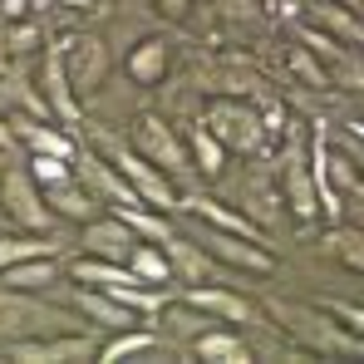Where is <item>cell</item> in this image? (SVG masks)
Segmentation results:
<instances>
[{"label": "cell", "instance_id": "1", "mask_svg": "<svg viewBox=\"0 0 364 364\" xmlns=\"http://www.w3.org/2000/svg\"><path fill=\"white\" fill-rule=\"evenodd\" d=\"M266 310L276 315V325L301 345V355H310V360H320V355H364V340L330 315V305L315 310V305H296V301H271Z\"/></svg>", "mask_w": 364, "mask_h": 364}, {"label": "cell", "instance_id": "2", "mask_svg": "<svg viewBox=\"0 0 364 364\" xmlns=\"http://www.w3.org/2000/svg\"><path fill=\"white\" fill-rule=\"evenodd\" d=\"M202 123L222 138L227 153H242V158L261 153V148L271 143V123H266V114H261L256 104H246V99H212L207 114H202Z\"/></svg>", "mask_w": 364, "mask_h": 364}, {"label": "cell", "instance_id": "3", "mask_svg": "<svg viewBox=\"0 0 364 364\" xmlns=\"http://www.w3.org/2000/svg\"><path fill=\"white\" fill-rule=\"evenodd\" d=\"M104 153L114 158V168H119L123 178H128V187H133V192H138V197H143L148 207H158V212H168V217H173V212L182 207V197H178V182L168 178V173H163L158 163H148V158H143V153H138L133 143H119V138H104Z\"/></svg>", "mask_w": 364, "mask_h": 364}, {"label": "cell", "instance_id": "4", "mask_svg": "<svg viewBox=\"0 0 364 364\" xmlns=\"http://www.w3.org/2000/svg\"><path fill=\"white\" fill-rule=\"evenodd\" d=\"M128 143H133L148 163H158L173 182H182V178H192V173H197V168H192L187 143L173 133V123L163 119V114H138L133 128H128Z\"/></svg>", "mask_w": 364, "mask_h": 364}, {"label": "cell", "instance_id": "5", "mask_svg": "<svg viewBox=\"0 0 364 364\" xmlns=\"http://www.w3.org/2000/svg\"><path fill=\"white\" fill-rule=\"evenodd\" d=\"M64 330V315L55 305L35 301V291H10L0 286V350L15 340H35V335H55Z\"/></svg>", "mask_w": 364, "mask_h": 364}, {"label": "cell", "instance_id": "6", "mask_svg": "<svg viewBox=\"0 0 364 364\" xmlns=\"http://www.w3.org/2000/svg\"><path fill=\"white\" fill-rule=\"evenodd\" d=\"M0 212L20 232H50L60 222L50 212V202H45V187L30 178V168H5L0 173Z\"/></svg>", "mask_w": 364, "mask_h": 364}, {"label": "cell", "instance_id": "7", "mask_svg": "<svg viewBox=\"0 0 364 364\" xmlns=\"http://www.w3.org/2000/svg\"><path fill=\"white\" fill-rule=\"evenodd\" d=\"M192 237L207 246V251H212L227 271H242V276H271V271L281 266V261H276V251H271L266 242H251V237L222 232V227H207V222H202Z\"/></svg>", "mask_w": 364, "mask_h": 364}, {"label": "cell", "instance_id": "8", "mask_svg": "<svg viewBox=\"0 0 364 364\" xmlns=\"http://www.w3.org/2000/svg\"><path fill=\"white\" fill-rule=\"evenodd\" d=\"M0 360H20V364H84V360H99V340L94 335H35V340H15L0 350Z\"/></svg>", "mask_w": 364, "mask_h": 364}, {"label": "cell", "instance_id": "9", "mask_svg": "<svg viewBox=\"0 0 364 364\" xmlns=\"http://www.w3.org/2000/svg\"><path fill=\"white\" fill-rule=\"evenodd\" d=\"M60 55H64V74H69L79 99L99 94L109 84V45L99 35H69V40H60Z\"/></svg>", "mask_w": 364, "mask_h": 364}, {"label": "cell", "instance_id": "10", "mask_svg": "<svg viewBox=\"0 0 364 364\" xmlns=\"http://www.w3.org/2000/svg\"><path fill=\"white\" fill-rule=\"evenodd\" d=\"M281 197L286 207L301 217V222H315L320 217V187H315V158L305 143H291L281 153Z\"/></svg>", "mask_w": 364, "mask_h": 364}, {"label": "cell", "instance_id": "11", "mask_svg": "<svg viewBox=\"0 0 364 364\" xmlns=\"http://www.w3.org/2000/svg\"><path fill=\"white\" fill-rule=\"evenodd\" d=\"M40 99H45V109H50V119H60L64 128H74V123H84V99L74 94V84H69V74H64V55L60 45H50L45 50V60H40Z\"/></svg>", "mask_w": 364, "mask_h": 364}, {"label": "cell", "instance_id": "12", "mask_svg": "<svg viewBox=\"0 0 364 364\" xmlns=\"http://www.w3.org/2000/svg\"><path fill=\"white\" fill-rule=\"evenodd\" d=\"M178 301H187L192 310H202V315H212V320H222V325H251V320H261L256 301H246L242 291H232V286H222V281L182 286Z\"/></svg>", "mask_w": 364, "mask_h": 364}, {"label": "cell", "instance_id": "13", "mask_svg": "<svg viewBox=\"0 0 364 364\" xmlns=\"http://www.w3.org/2000/svg\"><path fill=\"white\" fill-rule=\"evenodd\" d=\"M79 246H84V256H104V261H123L128 266V251L138 246V232L123 222L114 207H104L94 222L79 227Z\"/></svg>", "mask_w": 364, "mask_h": 364}, {"label": "cell", "instance_id": "14", "mask_svg": "<svg viewBox=\"0 0 364 364\" xmlns=\"http://www.w3.org/2000/svg\"><path fill=\"white\" fill-rule=\"evenodd\" d=\"M74 173H79V182L104 202V207H133V202H143L133 187H128V178H123L119 168H114V158L104 153H74Z\"/></svg>", "mask_w": 364, "mask_h": 364}, {"label": "cell", "instance_id": "15", "mask_svg": "<svg viewBox=\"0 0 364 364\" xmlns=\"http://www.w3.org/2000/svg\"><path fill=\"white\" fill-rule=\"evenodd\" d=\"M168 261H173V281L182 276V286H207V281H227V266L197 242V237H168Z\"/></svg>", "mask_w": 364, "mask_h": 364}, {"label": "cell", "instance_id": "16", "mask_svg": "<svg viewBox=\"0 0 364 364\" xmlns=\"http://www.w3.org/2000/svg\"><path fill=\"white\" fill-rule=\"evenodd\" d=\"M187 355L192 360H217V364H251V345H246L242 325H207L202 335L187 340Z\"/></svg>", "mask_w": 364, "mask_h": 364}, {"label": "cell", "instance_id": "17", "mask_svg": "<svg viewBox=\"0 0 364 364\" xmlns=\"http://www.w3.org/2000/svg\"><path fill=\"white\" fill-rule=\"evenodd\" d=\"M168 69H173V45H168L163 35L138 40V45L128 50V60H123L128 84H138V89H158V84L168 79Z\"/></svg>", "mask_w": 364, "mask_h": 364}, {"label": "cell", "instance_id": "18", "mask_svg": "<svg viewBox=\"0 0 364 364\" xmlns=\"http://www.w3.org/2000/svg\"><path fill=\"white\" fill-rule=\"evenodd\" d=\"M45 202H50V212H55L60 222H74V227L94 222V217L104 212V202L79 182V173H74V178H64V182H55V187H45Z\"/></svg>", "mask_w": 364, "mask_h": 364}, {"label": "cell", "instance_id": "19", "mask_svg": "<svg viewBox=\"0 0 364 364\" xmlns=\"http://www.w3.org/2000/svg\"><path fill=\"white\" fill-rule=\"evenodd\" d=\"M79 310L94 320V325H104V330H128V325H138L143 315L138 310H128V305L114 296V291H99V286H79Z\"/></svg>", "mask_w": 364, "mask_h": 364}, {"label": "cell", "instance_id": "20", "mask_svg": "<svg viewBox=\"0 0 364 364\" xmlns=\"http://www.w3.org/2000/svg\"><path fill=\"white\" fill-rule=\"evenodd\" d=\"M60 281V261H55V251H45V256H25V261H15V266H5L0 271V286H10V291H50Z\"/></svg>", "mask_w": 364, "mask_h": 364}, {"label": "cell", "instance_id": "21", "mask_svg": "<svg viewBox=\"0 0 364 364\" xmlns=\"http://www.w3.org/2000/svg\"><path fill=\"white\" fill-rule=\"evenodd\" d=\"M182 212H192V217L207 222V227H222V232H237V237H251V242H266L261 227H256L251 217L232 212V207H222V202H212V197H182Z\"/></svg>", "mask_w": 364, "mask_h": 364}, {"label": "cell", "instance_id": "22", "mask_svg": "<svg viewBox=\"0 0 364 364\" xmlns=\"http://www.w3.org/2000/svg\"><path fill=\"white\" fill-rule=\"evenodd\" d=\"M128 271H133V281H143V286H173V261H168V246L163 242H143L128 251Z\"/></svg>", "mask_w": 364, "mask_h": 364}, {"label": "cell", "instance_id": "23", "mask_svg": "<svg viewBox=\"0 0 364 364\" xmlns=\"http://www.w3.org/2000/svg\"><path fill=\"white\" fill-rule=\"evenodd\" d=\"M15 133H20V143L30 153H60V158H74L79 153L64 123L55 128V123H40V119H15Z\"/></svg>", "mask_w": 364, "mask_h": 364}, {"label": "cell", "instance_id": "24", "mask_svg": "<svg viewBox=\"0 0 364 364\" xmlns=\"http://www.w3.org/2000/svg\"><path fill=\"white\" fill-rule=\"evenodd\" d=\"M310 20H315L325 35H335L340 45H364V20L355 15V5H330V0H315Z\"/></svg>", "mask_w": 364, "mask_h": 364}, {"label": "cell", "instance_id": "25", "mask_svg": "<svg viewBox=\"0 0 364 364\" xmlns=\"http://www.w3.org/2000/svg\"><path fill=\"white\" fill-rule=\"evenodd\" d=\"M187 153H192V168H197V178L217 182L227 173V148H222V138L207 128V123H197L192 128V138H187Z\"/></svg>", "mask_w": 364, "mask_h": 364}, {"label": "cell", "instance_id": "26", "mask_svg": "<svg viewBox=\"0 0 364 364\" xmlns=\"http://www.w3.org/2000/svg\"><path fill=\"white\" fill-rule=\"evenodd\" d=\"M69 281H74V286H99V291H109V286H123V281H133V271H128L123 261L79 256V261H69Z\"/></svg>", "mask_w": 364, "mask_h": 364}, {"label": "cell", "instance_id": "27", "mask_svg": "<svg viewBox=\"0 0 364 364\" xmlns=\"http://www.w3.org/2000/svg\"><path fill=\"white\" fill-rule=\"evenodd\" d=\"M325 246H330V256H335L345 271L364 276V227H345V222H335L330 237H325Z\"/></svg>", "mask_w": 364, "mask_h": 364}, {"label": "cell", "instance_id": "28", "mask_svg": "<svg viewBox=\"0 0 364 364\" xmlns=\"http://www.w3.org/2000/svg\"><path fill=\"white\" fill-rule=\"evenodd\" d=\"M286 64H291V74L301 79L305 89H335V84H330V64L320 60V55H315L310 45H291Z\"/></svg>", "mask_w": 364, "mask_h": 364}, {"label": "cell", "instance_id": "29", "mask_svg": "<svg viewBox=\"0 0 364 364\" xmlns=\"http://www.w3.org/2000/svg\"><path fill=\"white\" fill-rule=\"evenodd\" d=\"M0 45H5L15 60L40 55V50H45V30H40L35 20H10V25H5V35H0Z\"/></svg>", "mask_w": 364, "mask_h": 364}, {"label": "cell", "instance_id": "30", "mask_svg": "<svg viewBox=\"0 0 364 364\" xmlns=\"http://www.w3.org/2000/svg\"><path fill=\"white\" fill-rule=\"evenodd\" d=\"M45 251H55V242L45 232H30V237H5L0 232V271L15 266V261H25V256H45Z\"/></svg>", "mask_w": 364, "mask_h": 364}, {"label": "cell", "instance_id": "31", "mask_svg": "<svg viewBox=\"0 0 364 364\" xmlns=\"http://www.w3.org/2000/svg\"><path fill=\"white\" fill-rule=\"evenodd\" d=\"M25 168H30V178L40 187H55V182L74 178V158H60V153H30Z\"/></svg>", "mask_w": 364, "mask_h": 364}, {"label": "cell", "instance_id": "32", "mask_svg": "<svg viewBox=\"0 0 364 364\" xmlns=\"http://www.w3.org/2000/svg\"><path fill=\"white\" fill-rule=\"evenodd\" d=\"M153 10H158L163 20H187V10H192V0H153Z\"/></svg>", "mask_w": 364, "mask_h": 364}, {"label": "cell", "instance_id": "33", "mask_svg": "<svg viewBox=\"0 0 364 364\" xmlns=\"http://www.w3.org/2000/svg\"><path fill=\"white\" fill-rule=\"evenodd\" d=\"M20 148V133H15V123L0 114V153H15Z\"/></svg>", "mask_w": 364, "mask_h": 364}, {"label": "cell", "instance_id": "34", "mask_svg": "<svg viewBox=\"0 0 364 364\" xmlns=\"http://www.w3.org/2000/svg\"><path fill=\"white\" fill-rule=\"evenodd\" d=\"M55 5H64V10H99L94 0H55Z\"/></svg>", "mask_w": 364, "mask_h": 364}, {"label": "cell", "instance_id": "35", "mask_svg": "<svg viewBox=\"0 0 364 364\" xmlns=\"http://www.w3.org/2000/svg\"><path fill=\"white\" fill-rule=\"evenodd\" d=\"M360 10H364V0H360Z\"/></svg>", "mask_w": 364, "mask_h": 364}, {"label": "cell", "instance_id": "36", "mask_svg": "<svg viewBox=\"0 0 364 364\" xmlns=\"http://www.w3.org/2000/svg\"><path fill=\"white\" fill-rule=\"evenodd\" d=\"M360 168H364V163H360Z\"/></svg>", "mask_w": 364, "mask_h": 364}]
</instances>
